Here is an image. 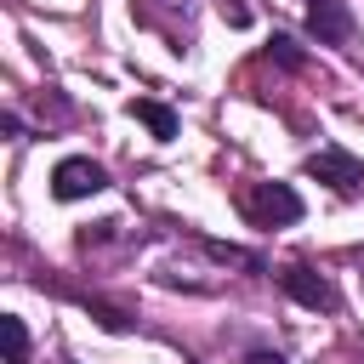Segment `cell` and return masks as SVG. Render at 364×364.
Instances as JSON below:
<instances>
[{
    "mask_svg": "<svg viewBox=\"0 0 364 364\" xmlns=\"http://www.w3.org/2000/svg\"><path fill=\"white\" fill-rule=\"evenodd\" d=\"M239 210L256 228H290V222H301V193L290 182H250L239 193Z\"/></svg>",
    "mask_w": 364,
    "mask_h": 364,
    "instance_id": "obj_1",
    "label": "cell"
},
{
    "mask_svg": "<svg viewBox=\"0 0 364 364\" xmlns=\"http://www.w3.org/2000/svg\"><path fill=\"white\" fill-rule=\"evenodd\" d=\"M108 188V171L97 165V159H63L57 171H51V193L63 199V205H74V199H91V193H102Z\"/></svg>",
    "mask_w": 364,
    "mask_h": 364,
    "instance_id": "obj_2",
    "label": "cell"
},
{
    "mask_svg": "<svg viewBox=\"0 0 364 364\" xmlns=\"http://www.w3.org/2000/svg\"><path fill=\"white\" fill-rule=\"evenodd\" d=\"M279 284H284V296H290V301H301V307H313V313H336V284H330L318 267L290 262V267L279 273Z\"/></svg>",
    "mask_w": 364,
    "mask_h": 364,
    "instance_id": "obj_3",
    "label": "cell"
},
{
    "mask_svg": "<svg viewBox=\"0 0 364 364\" xmlns=\"http://www.w3.org/2000/svg\"><path fill=\"white\" fill-rule=\"evenodd\" d=\"M307 34H313L318 46H347V40H353V11H347V0H313V6H307Z\"/></svg>",
    "mask_w": 364,
    "mask_h": 364,
    "instance_id": "obj_4",
    "label": "cell"
},
{
    "mask_svg": "<svg viewBox=\"0 0 364 364\" xmlns=\"http://www.w3.org/2000/svg\"><path fill=\"white\" fill-rule=\"evenodd\" d=\"M307 176H318V182H330V188H341V193H353V188L364 182V165H358L347 148H318V154L307 159Z\"/></svg>",
    "mask_w": 364,
    "mask_h": 364,
    "instance_id": "obj_5",
    "label": "cell"
},
{
    "mask_svg": "<svg viewBox=\"0 0 364 364\" xmlns=\"http://www.w3.org/2000/svg\"><path fill=\"white\" fill-rule=\"evenodd\" d=\"M131 119H142L159 142H171V136H176V114H171L165 102H154V97H131Z\"/></svg>",
    "mask_w": 364,
    "mask_h": 364,
    "instance_id": "obj_6",
    "label": "cell"
},
{
    "mask_svg": "<svg viewBox=\"0 0 364 364\" xmlns=\"http://www.w3.org/2000/svg\"><path fill=\"white\" fill-rule=\"evenodd\" d=\"M0 341H6V364H28V330H23L17 313L0 318Z\"/></svg>",
    "mask_w": 364,
    "mask_h": 364,
    "instance_id": "obj_7",
    "label": "cell"
},
{
    "mask_svg": "<svg viewBox=\"0 0 364 364\" xmlns=\"http://www.w3.org/2000/svg\"><path fill=\"white\" fill-rule=\"evenodd\" d=\"M273 57H279L284 68H301V51H296V40H290V34H273Z\"/></svg>",
    "mask_w": 364,
    "mask_h": 364,
    "instance_id": "obj_8",
    "label": "cell"
},
{
    "mask_svg": "<svg viewBox=\"0 0 364 364\" xmlns=\"http://www.w3.org/2000/svg\"><path fill=\"white\" fill-rule=\"evenodd\" d=\"M222 17H228V23H233V28H245V23H250V11H245V6H239V0H222Z\"/></svg>",
    "mask_w": 364,
    "mask_h": 364,
    "instance_id": "obj_9",
    "label": "cell"
},
{
    "mask_svg": "<svg viewBox=\"0 0 364 364\" xmlns=\"http://www.w3.org/2000/svg\"><path fill=\"white\" fill-rule=\"evenodd\" d=\"M245 364H284V358H279V353H267V347H262V353H250V358H245Z\"/></svg>",
    "mask_w": 364,
    "mask_h": 364,
    "instance_id": "obj_10",
    "label": "cell"
}]
</instances>
